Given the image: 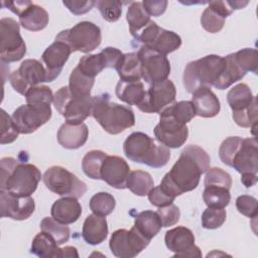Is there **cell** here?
<instances>
[{
    "label": "cell",
    "instance_id": "obj_1",
    "mask_svg": "<svg viewBox=\"0 0 258 258\" xmlns=\"http://www.w3.org/2000/svg\"><path fill=\"white\" fill-rule=\"evenodd\" d=\"M210 156L198 145H187L171 169L163 176L159 186L171 198L195 189L201 175L210 168Z\"/></svg>",
    "mask_w": 258,
    "mask_h": 258
},
{
    "label": "cell",
    "instance_id": "obj_2",
    "mask_svg": "<svg viewBox=\"0 0 258 258\" xmlns=\"http://www.w3.org/2000/svg\"><path fill=\"white\" fill-rule=\"evenodd\" d=\"M109 94L93 97L92 116L102 128L113 135L134 126L135 115L131 108L110 102Z\"/></svg>",
    "mask_w": 258,
    "mask_h": 258
},
{
    "label": "cell",
    "instance_id": "obj_3",
    "mask_svg": "<svg viewBox=\"0 0 258 258\" xmlns=\"http://www.w3.org/2000/svg\"><path fill=\"white\" fill-rule=\"evenodd\" d=\"M124 154L128 159L143 163L153 168L164 166L170 158V150L164 145H158L143 132H133L123 144Z\"/></svg>",
    "mask_w": 258,
    "mask_h": 258
},
{
    "label": "cell",
    "instance_id": "obj_4",
    "mask_svg": "<svg viewBox=\"0 0 258 258\" xmlns=\"http://www.w3.org/2000/svg\"><path fill=\"white\" fill-rule=\"evenodd\" d=\"M224 69V57L217 54L206 55L190 61L183 71V86L188 93L206 87L211 88L216 84Z\"/></svg>",
    "mask_w": 258,
    "mask_h": 258
},
{
    "label": "cell",
    "instance_id": "obj_5",
    "mask_svg": "<svg viewBox=\"0 0 258 258\" xmlns=\"http://www.w3.org/2000/svg\"><path fill=\"white\" fill-rule=\"evenodd\" d=\"M55 109L62 115L70 124H81L85 119L92 115L93 97L74 96L69 87H61L53 96Z\"/></svg>",
    "mask_w": 258,
    "mask_h": 258
},
{
    "label": "cell",
    "instance_id": "obj_6",
    "mask_svg": "<svg viewBox=\"0 0 258 258\" xmlns=\"http://www.w3.org/2000/svg\"><path fill=\"white\" fill-rule=\"evenodd\" d=\"M257 139L242 138L241 144L233 155L231 167H234L241 173V181L245 187H251L256 184L258 170V150Z\"/></svg>",
    "mask_w": 258,
    "mask_h": 258
},
{
    "label": "cell",
    "instance_id": "obj_7",
    "mask_svg": "<svg viewBox=\"0 0 258 258\" xmlns=\"http://www.w3.org/2000/svg\"><path fill=\"white\" fill-rule=\"evenodd\" d=\"M56 38L64 40L73 51L82 52L96 49L102 41L100 27L90 21H81L72 28L60 31Z\"/></svg>",
    "mask_w": 258,
    "mask_h": 258
},
{
    "label": "cell",
    "instance_id": "obj_8",
    "mask_svg": "<svg viewBox=\"0 0 258 258\" xmlns=\"http://www.w3.org/2000/svg\"><path fill=\"white\" fill-rule=\"evenodd\" d=\"M42 178L50 191L61 197L80 199L87 191L86 183L62 166L49 167Z\"/></svg>",
    "mask_w": 258,
    "mask_h": 258
},
{
    "label": "cell",
    "instance_id": "obj_9",
    "mask_svg": "<svg viewBox=\"0 0 258 258\" xmlns=\"http://www.w3.org/2000/svg\"><path fill=\"white\" fill-rule=\"evenodd\" d=\"M0 56L2 62L20 60L26 53V45L20 35L19 23L13 18L0 20Z\"/></svg>",
    "mask_w": 258,
    "mask_h": 258
},
{
    "label": "cell",
    "instance_id": "obj_10",
    "mask_svg": "<svg viewBox=\"0 0 258 258\" xmlns=\"http://www.w3.org/2000/svg\"><path fill=\"white\" fill-rule=\"evenodd\" d=\"M40 179L41 172L35 165L19 162L8 178L0 183V189L19 197H30L37 188Z\"/></svg>",
    "mask_w": 258,
    "mask_h": 258
},
{
    "label": "cell",
    "instance_id": "obj_11",
    "mask_svg": "<svg viewBox=\"0 0 258 258\" xmlns=\"http://www.w3.org/2000/svg\"><path fill=\"white\" fill-rule=\"evenodd\" d=\"M135 39L143 46L163 55L178 49L181 45V38L178 34L161 28L152 20L137 34Z\"/></svg>",
    "mask_w": 258,
    "mask_h": 258
},
{
    "label": "cell",
    "instance_id": "obj_12",
    "mask_svg": "<svg viewBox=\"0 0 258 258\" xmlns=\"http://www.w3.org/2000/svg\"><path fill=\"white\" fill-rule=\"evenodd\" d=\"M12 120L21 134L36 131L51 117L50 105L25 104L18 107L12 114Z\"/></svg>",
    "mask_w": 258,
    "mask_h": 258
},
{
    "label": "cell",
    "instance_id": "obj_13",
    "mask_svg": "<svg viewBox=\"0 0 258 258\" xmlns=\"http://www.w3.org/2000/svg\"><path fill=\"white\" fill-rule=\"evenodd\" d=\"M149 242L132 227L130 230L119 229L113 232L109 246L114 256L119 258H133L141 253L148 246Z\"/></svg>",
    "mask_w": 258,
    "mask_h": 258
},
{
    "label": "cell",
    "instance_id": "obj_14",
    "mask_svg": "<svg viewBox=\"0 0 258 258\" xmlns=\"http://www.w3.org/2000/svg\"><path fill=\"white\" fill-rule=\"evenodd\" d=\"M9 82L16 92L24 96L30 87L47 82L46 70L37 59L28 58L21 62L18 70L10 74Z\"/></svg>",
    "mask_w": 258,
    "mask_h": 258
},
{
    "label": "cell",
    "instance_id": "obj_15",
    "mask_svg": "<svg viewBox=\"0 0 258 258\" xmlns=\"http://www.w3.org/2000/svg\"><path fill=\"white\" fill-rule=\"evenodd\" d=\"M154 135L160 144L168 148H178L186 141L188 128L163 109L159 113V123L154 128Z\"/></svg>",
    "mask_w": 258,
    "mask_h": 258
},
{
    "label": "cell",
    "instance_id": "obj_16",
    "mask_svg": "<svg viewBox=\"0 0 258 258\" xmlns=\"http://www.w3.org/2000/svg\"><path fill=\"white\" fill-rule=\"evenodd\" d=\"M176 96V89L170 80L151 84L145 92L142 102L137 106L145 113H160L171 105Z\"/></svg>",
    "mask_w": 258,
    "mask_h": 258
},
{
    "label": "cell",
    "instance_id": "obj_17",
    "mask_svg": "<svg viewBox=\"0 0 258 258\" xmlns=\"http://www.w3.org/2000/svg\"><path fill=\"white\" fill-rule=\"evenodd\" d=\"M142 66V78L148 84L167 80L170 74V62L166 55L141 46L137 52Z\"/></svg>",
    "mask_w": 258,
    "mask_h": 258
},
{
    "label": "cell",
    "instance_id": "obj_18",
    "mask_svg": "<svg viewBox=\"0 0 258 258\" xmlns=\"http://www.w3.org/2000/svg\"><path fill=\"white\" fill-rule=\"evenodd\" d=\"M167 249L175 257H202L200 248L195 244L194 233L183 226L168 230L164 237Z\"/></svg>",
    "mask_w": 258,
    "mask_h": 258
},
{
    "label": "cell",
    "instance_id": "obj_19",
    "mask_svg": "<svg viewBox=\"0 0 258 258\" xmlns=\"http://www.w3.org/2000/svg\"><path fill=\"white\" fill-rule=\"evenodd\" d=\"M121 50L115 47H106L100 53L87 54L81 57L77 68L86 76L94 78L106 68H116L122 56Z\"/></svg>",
    "mask_w": 258,
    "mask_h": 258
},
{
    "label": "cell",
    "instance_id": "obj_20",
    "mask_svg": "<svg viewBox=\"0 0 258 258\" xmlns=\"http://www.w3.org/2000/svg\"><path fill=\"white\" fill-rule=\"evenodd\" d=\"M34 208V200L31 197H19L7 190H0V213L2 218L23 221L33 214Z\"/></svg>",
    "mask_w": 258,
    "mask_h": 258
},
{
    "label": "cell",
    "instance_id": "obj_21",
    "mask_svg": "<svg viewBox=\"0 0 258 258\" xmlns=\"http://www.w3.org/2000/svg\"><path fill=\"white\" fill-rule=\"evenodd\" d=\"M72 52L70 45L64 40L56 37L54 42L43 51L41 59L45 64L47 82H52L59 76Z\"/></svg>",
    "mask_w": 258,
    "mask_h": 258
},
{
    "label": "cell",
    "instance_id": "obj_22",
    "mask_svg": "<svg viewBox=\"0 0 258 258\" xmlns=\"http://www.w3.org/2000/svg\"><path fill=\"white\" fill-rule=\"evenodd\" d=\"M130 173L128 163L120 156L107 155L101 167V179L112 187L124 189L127 187V178Z\"/></svg>",
    "mask_w": 258,
    "mask_h": 258
},
{
    "label": "cell",
    "instance_id": "obj_23",
    "mask_svg": "<svg viewBox=\"0 0 258 258\" xmlns=\"http://www.w3.org/2000/svg\"><path fill=\"white\" fill-rule=\"evenodd\" d=\"M191 102L194 104L196 115L204 118H212L219 114L221 106L218 97L211 88H200L192 93Z\"/></svg>",
    "mask_w": 258,
    "mask_h": 258
},
{
    "label": "cell",
    "instance_id": "obj_24",
    "mask_svg": "<svg viewBox=\"0 0 258 258\" xmlns=\"http://www.w3.org/2000/svg\"><path fill=\"white\" fill-rule=\"evenodd\" d=\"M50 214L55 221L70 225L77 222L81 217L82 206L77 198L62 197L52 204Z\"/></svg>",
    "mask_w": 258,
    "mask_h": 258
},
{
    "label": "cell",
    "instance_id": "obj_25",
    "mask_svg": "<svg viewBox=\"0 0 258 258\" xmlns=\"http://www.w3.org/2000/svg\"><path fill=\"white\" fill-rule=\"evenodd\" d=\"M89 129L86 124H62L57 131L58 143L68 149H77L82 147L88 139Z\"/></svg>",
    "mask_w": 258,
    "mask_h": 258
},
{
    "label": "cell",
    "instance_id": "obj_26",
    "mask_svg": "<svg viewBox=\"0 0 258 258\" xmlns=\"http://www.w3.org/2000/svg\"><path fill=\"white\" fill-rule=\"evenodd\" d=\"M107 235L108 225L105 217L98 216L93 213L86 218L83 224L82 236L88 244L99 245L105 241Z\"/></svg>",
    "mask_w": 258,
    "mask_h": 258
},
{
    "label": "cell",
    "instance_id": "obj_27",
    "mask_svg": "<svg viewBox=\"0 0 258 258\" xmlns=\"http://www.w3.org/2000/svg\"><path fill=\"white\" fill-rule=\"evenodd\" d=\"M21 26L30 31H39L48 24L49 16L45 9L34 3H30L18 16Z\"/></svg>",
    "mask_w": 258,
    "mask_h": 258
},
{
    "label": "cell",
    "instance_id": "obj_28",
    "mask_svg": "<svg viewBox=\"0 0 258 258\" xmlns=\"http://www.w3.org/2000/svg\"><path fill=\"white\" fill-rule=\"evenodd\" d=\"M115 69L121 81L138 82L142 78V66L137 52L123 53Z\"/></svg>",
    "mask_w": 258,
    "mask_h": 258
},
{
    "label": "cell",
    "instance_id": "obj_29",
    "mask_svg": "<svg viewBox=\"0 0 258 258\" xmlns=\"http://www.w3.org/2000/svg\"><path fill=\"white\" fill-rule=\"evenodd\" d=\"M133 227L145 239L150 241L156 234H158L162 227V223L157 212L147 210L136 215Z\"/></svg>",
    "mask_w": 258,
    "mask_h": 258
},
{
    "label": "cell",
    "instance_id": "obj_30",
    "mask_svg": "<svg viewBox=\"0 0 258 258\" xmlns=\"http://www.w3.org/2000/svg\"><path fill=\"white\" fill-rule=\"evenodd\" d=\"M245 75L246 73L236 61L234 53H230L224 57V69L214 87L219 90H225L232 84L242 80Z\"/></svg>",
    "mask_w": 258,
    "mask_h": 258
},
{
    "label": "cell",
    "instance_id": "obj_31",
    "mask_svg": "<svg viewBox=\"0 0 258 258\" xmlns=\"http://www.w3.org/2000/svg\"><path fill=\"white\" fill-rule=\"evenodd\" d=\"M115 91L117 98L130 106H138L142 102L146 92L140 81L124 82L121 80L117 83Z\"/></svg>",
    "mask_w": 258,
    "mask_h": 258
},
{
    "label": "cell",
    "instance_id": "obj_32",
    "mask_svg": "<svg viewBox=\"0 0 258 258\" xmlns=\"http://www.w3.org/2000/svg\"><path fill=\"white\" fill-rule=\"evenodd\" d=\"M257 100L248 85L241 83L232 88L227 94V101L233 112H240L249 108Z\"/></svg>",
    "mask_w": 258,
    "mask_h": 258
},
{
    "label": "cell",
    "instance_id": "obj_33",
    "mask_svg": "<svg viewBox=\"0 0 258 258\" xmlns=\"http://www.w3.org/2000/svg\"><path fill=\"white\" fill-rule=\"evenodd\" d=\"M55 240L46 232H39L32 240L31 244V253L40 257H59L60 248Z\"/></svg>",
    "mask_w": 258,
    "mask_h": 258
},
{
    "label": "cell",
    "instance_id": "obj_34",
    "mask_svg": "<svg viewBox=\"0 0 258 258\" xmlns=\"http://www.w3.org/2000/svg\"><path fill=\"white\" fill-rule=\"evenodd\" d=\"M126 19L129 24V31L134 38L151 21L150 16L144 9L142 2H138V1L132 2L129 5Z\"/></svg>",
    "mask_w": 258,
    "mask_h": 258
},
{
    "label": "cell",
    "instance_id": "obj_35",
    "mask_svg": "<svg viewBox=\"0 0 258 258\" xmlns=\"http://www.w3.org/2000/svg\"><path fill=\"white\" fill-rule=\"evenodd\" d=\"M154 181L150 173L143 170L130 171L127 178V188L139 197L146 196L153 187Z\"/></svg>",
    "mask_w": 258,
    "mask_h": 258
},
{
    "label": "cell",
    "instance_id": "obj_36",
    "mask_svg": "<svg viewBox=\"0 0 258 258\" xmlns=\"http://www.w3.org/2000/svg\"><path fill=\"white\" fill-rule=\"evenodd\" d=\"M95 79L84 75L77 67L73 70L69 79V89L74 96L90 97Z\"/></svg>",
    "mask_w": 258,
    "mask_h": 258
},
{
    "label": "cell",
    "instance_id": "obj_37",
    "mask_svg": "<svg viewBox=\"0 0 258 258\" xmlns=\"http://www.w3.org/2000/svg\"><path fill=\"white\" fill-rule=\"evenodd\" d=\"M203 200L208 208H225L231 200L230 190L224 186L208 185L205 186Z\"/></svg>",
    "mask_w": 258,
    "mask_h": 258
},
{
    "label": "cell",
    "instance_id": "obj_38",
    "mask_svg": "<svg viewBox=\"0 0 258 258\" xmlns=\"http://www.w3.org/2000/svg\"><path fill=\"white\" fill-rule=\"evenodd\" d=\"M107 154L101 150H91L82 160V168L92 179H101V167Z\"/></svg>",
    "mask_w": 258,
    "mask_h": 258
},
{
    "label": "cell",
    "instance_id": "obj_39",
    "mask_svg": "<svg viewBox=\"0 0 258 258\" xmlns=\"http://www.w3.org/2000/svg\"><path fill=\"white\" fill-rule=\"evenodd\" d=\"M116 206L114 197L106 191H100L95 194L90 200V209L91 211L102 217L110 215Z\"/></svg>",
    "mask_w": 258,
    "mask_h": 258
},
{
    "label": "cell",
    "instance_id": "obj_40",
    "mask_svg": "<svg viewBox=\"0 0 258 258\" xmlns=\"http://www.w3.org/2000/svg\"><path fill=\"white\" fill-rule=\"evenodd\" d=\"M40 229L48 233L58 245H61L70 239V228L66 224L55 221L52 217H45L40 222Z\"/></svg>",
    "mask_w": 258,
    "mask_h": 258
},
{
    "label": "cell",
    "instance_id": "obj_41",
    "mask_svg": "<svg viewBox=\"0 0 258 258\" xmlns=\"http://www.w3.org/2000/svg\"><path fill=\"white\" fill-rule=\"evenodd\" d=\"M225 19L226 16H224L221 12L209 5L202 13L201 24L208 32L216 33L224 27Z\"/></svg>",
    "mask_w": 258,
    "mask_h": 258
},
{
    "label": "cell",
    "instance_id": "obj_42",
    "mask_svg": "<svg viewBox=\"0 0 258 258\" xmlns=\"http://www.w3.org/2000/svg\"><path fill=\"white\" fill-rule=\"evenodd\" d=\"M234 57L242 70L257 74L258 72V52L254 48H243L234 53Z\"/></svg>",
    "mask_w": 258,
    "mask_h": 258
},
{
    "label": "cell",
    "instance_id": "obj_43",
    "mask_svg": "<svg viewBox=\"0 0 258 258\" xmlns=\"http://www.w3.org/2000/svg\"><path fill=\"white\" fill-rule=\"evenodd\" d=\"M27 104H40L50 105L53 102V94L47 86H34L30 87L24 95Z\"/></svg>",
    "mask_w": 258,
    "mask_h": 258
},
{
    "label": "cell",
    "instance_id": "obj_44",
    "mask_svg": "<svg viewBox=\"0 0 258 258\" xmlns=\"http://www.w3.org/2000/svg\"><path fill=\"white\" fill-rule=\"evenodd\" d=\"M226 221L225 208H208L202 215V226L205 229L220 228Z\"/></svg>",
    "mask_w": 258,
    "mask_h": 258
},
{
    "label": "cell",
    "instance_id": "obj_45",
    "mask_svg": "<svg viewBox=\"0 0 258 258\" xmlns=\"http://www.w3.org/2000/svg\"><path fill=\"white\" fill-rule=\"evenodd\" d=\"M232 116L236 124L240 127L255 129L257 123V100H255L249 108L240 112H233Z\"/></svg>",
    "mask_w": 258,
    "mask_h": 258
},
{
    "label": "cell",
    "instance_id": "obj_46",
    "mask_svg": "<svg viewBox=\"0 0 258 258\" xmlns=\"http://www.w3.org/2000/svg\"><path fill=\"white\" fill-rule=\"evenodd\" d=\"M208 185H219L230 189L232 185V177L227 171L220 167L209 168L205 176V186Z\"/></svg>",
    "mask_w": 258,
    "mask_h": 258
},
{
    "label": "cell",
    "instance_id": "obj_47",
    "mask_svg": "<svg viewBox=\"0 0 258 258\" xmlns=\"http://www.w3.org/2000/svg\"><path fill=\"white\" fill-rule=\"evenodd\" d=\"M1 144L12 143L19 134L12 117H10L3 109H1Z\"/></svg>",
    "mask_w": 258,
    "mask_h": 258
},
{
    "label": "cell",
    "instance_id": "obj_48",
    "mask_svg": "<svg viewBox=\"0 0 258 258\" xmlns=\"http://www.w3.org/2000/svg\"><path fill=\"white\" fill-rule=\"evenodd\" d=\"M96 5L100 10L102 17L109 21H117L122 14V3L120 1H97Z\"/></svg>",
    "mask_w": 258,
    "mask_h": 258
},
{
    "label": "cell",
    "instance_id": "obj_49",
    "mask_svg": "<svg viewBox=\"0 0 258 258\" xmlns=\"http://www.w3.org/2000/svg\"><path fill=\"white\" fill-rule=\"evenodd\" d=\"M242 138L239 136H231L226 138L219 148V156L223 163L228 166H231V161L233 155L235 154L236 150L238 149L239 145L241 144Z\"/></svg>",
    "mask_w": 258,
    "mask_h": 258
},
{
    "label": "cell",
    "instance_id": "obj_50",
    "mask_svg": "<svg viewBox=\"0 0 258 258\" xmlns=\"http://www.w3.org/2000/svg\"><path fill=\"white\" fill-rule=\"evenodd\" d=\"M236 208L240 214L248 218L257 217V200L248 195H242L236 200Z\"/></svg>",
    "mask_w": 258,
    "mask_h": 258
},
{
    "label": "cell",
    "instance_id": "obj_51",
    "mask_svg": "<svg viewBox=\"0 0 258 258\" xmlns=\"http://www.w3.org/2000/svg\"><path fill=\"white\" fill-rule=\"evenodd\" d=\"M157 214L161 220L162 227H169L175 225L179 221L180 217V211L177 206H175L173 203L165 206L158 208Z\"/></svg>",
    "mask_w": 258,
    "mask_h": 258
},
{
    "label": "cell",
    "instance_id": "obj_52",
    "mask_svg": "<svg viewBox=\"0 0 258 258\" xmlns=\"http://www.w3.org/2000/svg\"><path fill=\"white\" fill-rule=\"evenodd\" d=\"M147 196H148V200H149L150 204L155 206V207H157V208L168 206V205L172 204L173 201H174V198H171L170 196L166 195L160 188L159 185L158 186H153L149 190Z\"/></svg>",
    "mask_w": 258,
    "mask_h": 258
},
{
    "label": "cell",
    "instance_id": "obj_53",
    "mask_svg": "<svg viewBox=\"0 0 258 258\" xmlns=\"http://www.w3.org/2000/svg\"><path fill=\"white\" fill-rule=\"evenodd\" d=\"M63 5L75 15H81L89 12L94 5H96V1H63Z\"/></svg>",
    "mask_w": 258,
    "mask_h": 258
},
{
    "label": "cell",
    "instance_id": "obj_54",
    "mask_svg": "<svg viewBox=\"0 0 258 258\" xmlns=\"http://www.w3.org/2000/svg\"><path fill=\"white\" fill-rule=\"evenodd\" d=\"M143 7L149 16H159L164 13L167 7V1H150L144 0L142 1Z\"/></svg>",
    "mask_w": 258,
    "mask_h": 258
},
{
    "label": "cell",
    "instance_id": "obj_55",
    "mask_svg": "<svg viewBox=\"0 0 258 258\" xmlns=\"http://www.w3.org/2000/svg\"><path fill=\"white\" fill-rule=\"evenodd\" d=\"M59 257H79L78 251L76 247L73 246H66L64 248H60Z\"/></svg>",
    "mask_w": 258,
    "mask_h": 258
}]
</instances>
